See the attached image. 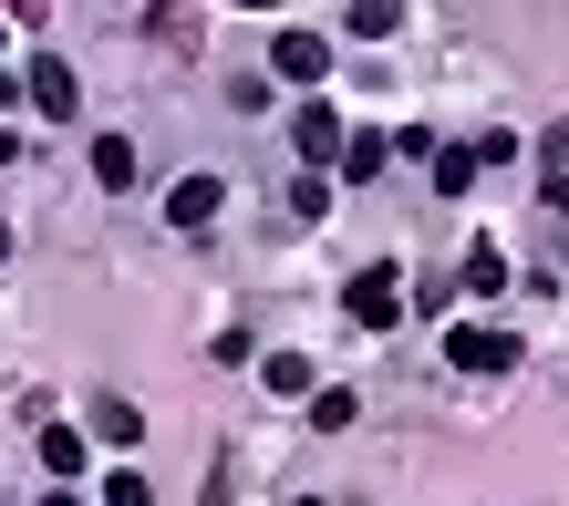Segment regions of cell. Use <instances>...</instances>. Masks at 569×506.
Wrapping results in <instances>:
<instances>
[{
	"mask_svg": "<svg viewBox=\"0 0 569 506\" xmlns=\"http://www.w3.org/2000/svg\"><path fill=\"white\" fill-rule=\"evenodd\" d=\"M342 311H352L362 331H393V321H405V269H393V259H373V269H352V290H342Z\"/></svg>",
	"mask_w": 569,
	"mask_h": 506,
	"instance_id": "6da1fadb",
	"label": "cell"
},
{
	"mask_svg": "<svg viewBox=\"0 0 569 506\" xmlns=\"http://www.w3.org/2000/svg\"><path fill=\"white\" fill-rule=\"evenodd\" d=\"M446 362H456V373H518V331L456 321V331H446Z\"/></svg>",
	"mask_w": 569,
	"mask_h": 506,
	"instance_id": "7a4b0ae2",
	"label": "cell"
},
{
	"mask_svg": "<svg viewBox=\"0 0 569 506\" xmlns=\"http://www.w3.org/2000/svg\"><path fill=\"white\" fill-rule=\"evenodd\" d=\"M21 93H31V114H52V124H73V104H83V83H73V62H62V52H31Z\"/></svg>",
	"mask_w": 569,
	"mask_h": 506,
	"instance_id": "3957f363",
	"label": "cell"
},
{
	"mask_svg": "<svg viewBox=\"0 0 569 506\" xmlns=\"http://www.w3.org/2000/svg\"><path fill=\"white\" fill-rule=\"evenodd\" d=\"M290 145H300V165H342V145H352V124H342V114H331L321 93H311V104L290 114Z\"/></svg>",
	"mask_w": 569,
	"mask_h": 506,
	"instance_id": "277c9868",
	"label": "cell"
},
{
	"mask_svg": "<svg viewBox=\"0 0 569 506\" xmlns=\"http://www.w3.org/2000/svg\"><path fill=\"white\" fill-rule=\"evenodd\" d=\"M218 208H228L218 176H177V186H166V227H187V239H197V227H218Z\"/></svg>",
	"mask_w": 569,
	"mask_h": 506,
	"instance_id": "5b68a950",
	"label": "cell"
},
{
	"mask_svg": "<svg viewBox=\"0 0 569 506\" xmlns=\"http://www.w3.org/2000/svg\"><path fill=\"white\" fill-rule=\"evenodd\" d=\"M270 73L280 83H331V42H321V31H280V42H270Z\"/></svg>",
	"mask_w": 569,
	"mask_h": 506,
	"instance_id": "8992f818",
	"label": "cell"
},
{
	"mask_svg": "<svg viewBox=\"0 0 569 506\" xmlns=\"http://www.w3.org/2000/svg\"><path fill=\"white\" fill-rule=\"evenodd\" d=\"M477 176H487V155H477V145H435V196H466Z\"/></svg>",
	"mask_w": 569,
	"mask_h": 506,
	"instance_id": "52a82bcc",
	"label": "cell"
},
{
	"mask_svg": "<svg viewBox=\"0 0 569 506\" xmlns=\"http://www.w3.org/2000/svg\"><path fill=\"white\" fill-rule=\"evenodd\" d=\"M259 383H270L280 403H311L321 383H311V362H300V352H270V362H259Z\"/></svg>",
	"mask_w": 569,
	"mask_h": 506,
	"instance_id": "ba28073f",
	"label": "cell"
},
{
	"mask_svg": "<svg viewBox=\"0 0 569 506\" xmlns=\"http://www.w3.org/2000/svg\"><path fill=\"white\" fill-rule=\"evenodd\" d=\"M93 186H136V145H124V134H93Z\"/></svg>",
	"mask_w": 569,
	"mask_h": 506,
	"instance_id": "9c48e42d",
	"label": "cell"
},
{
	"mask_svg": "<svg viewBox=\"0 0 569 506\" xmlns=\"http://www.w3.org/2000/svg\"><path fill=\"white\" fill-rule=\"evenodd\" d=\"M93 434H104V445H136V434H146V414H136L124 393H104V403H93Z\"/></svg>",
	"mask_w": 569,
	"mask_h": 506,
	"instance_id": "30bf717a",
	"label": "cell"
},
{
	"mask_svg": "<svg viewBox=\"0 0 569 506\" xmlns=\"http://www.w3.org/2000/svg\"><path fill=\"white\" fill-rule=\"evenodd\" d=\"M352 42H393V31H405V11H393V0H352Z\"/></svg>",
	"mask_w": 569,
	"mask_h": 506,
	"instance_id": "8fae6325",
	"label": "cell"
},
{
	"mask_svg": "<svg viewBox=\"0 0 569 506\" xmlns=\"http://www.w3.org/2000/svg\"><path fill=\"white\" fill-rule=\"evenodd\" d=\"M383 165H393V134H352L342 145V176H383Z\"/></svg>",
	"mask_w": 569,
	"mask_h": 506,
	"instance_id": "7c38bea8",
	"label": "cell"
},
{
	"mask_svg": "<svg viewBox=\"0 0 569 506\" xmlns=\"http://www.w3.org/2000/svg\"><path fill=\"white\" fill-rule=\"evenodd\" d=\"M42 465H52V476H83V434L73 424H42Z\"/></svg>",
	"mask_w": 569,
	"mask_h": 506,
	"instance_id": "4fadbf2b",
	"label": "cell"
},
{
	"mask_svg": "<svg viewBox=\"0 0 569 506\" xmlns=\"http://www.w3.org/2000/svg\"><path fill=\"white\" fill-rule=\"evenodd\" d=\"M466 290L497 300V290H508V259H497V249H466Z\"/></svg>",
	"mask_w": 569,
	"mask_h": 506,
	"instance_id": "5bb4252c",
	"label": "cell"
},
{
	"mask_svg": "<svg viewBox=\"0 0 569 506\" xmlns=\"http://www.w3.org/2000/svg\"><path fill=\"white\" fill-rule=\"evenodd\" d=\"M352 414H362V403H352V393H342V383H321V393H311V424H321V434H342V424H352Z\"/></svg>",
	"mask_w": 569,
	"mask_h": 506,
	"instance_id": "9a60e30c",
	"label": "cell"
},
{
	"mask_svg": "<svg viewBox=\"0 0 569 506\" xmlns=\"http://www.w3.org/2000/svg\"><path fill=\"white\" fill-rule=\"evenodd\" d=\"M104 506H156V486L136 476V465H114V476H104Z\"/></svg>",
	"mask_w": 569,
	"mask_h": 506,
	"instance_id": "2e32d148",
	"label": "cell"
},
{
	"mask_svg": "<svg viewBox=\"0 0 569 506\" xmlns=\"http://www.w3.org/2000/svg\"><path fill=\"white\" fill-rule=\"evenodd\" d=\"M549 208L569 217V134H549Z\"/></svg>",
	"mask_w": 569,
	"mask_h": 506,
	"instance_id": "e0dca14e",
	"label": "cell"
},
{
	"mask_svg": "<svg viewBox=\"0 0 569 506\" xmlns=\"http://www.w3.org/2000/svg\"><path fill=\"white\" fill-rule=\"evenodd\" d=\"M300 506H331V496H300Z\"/></svg>",
	"mask_w": 569,
	"mask_h": 506,
	"instance_id": "ac0fdd59",
	"label": "cell"
},
{
	"mask_svg": "<svg viewBox=\"0 0 569 506\" xmlns=\"http://www.w3.org/2000/svg\"><path fill=\"white\" fill-rule=\"evenodd\" d=\"M52 506H83V496H52Z\"/></svg>",
	"mask_w": 569,
	"mask_h": 506,
	"instance_id": "d6986e66",
	"label": "cell"
},
{
	"mask_svg": "<svg viewBox=\"0 0 569 506\" xmlns=\"http://www.w3.org/2000/svg\"><path fill=\"white\" fill-rule=\"evenodd\" d=\"M0 42H11V31H0Z\"/></svg>",
	"mask_w": 569,
	"mask_h": 506,
	"instance_id": "ffe728a7",
	"label": "cell"
}]
</instances>
